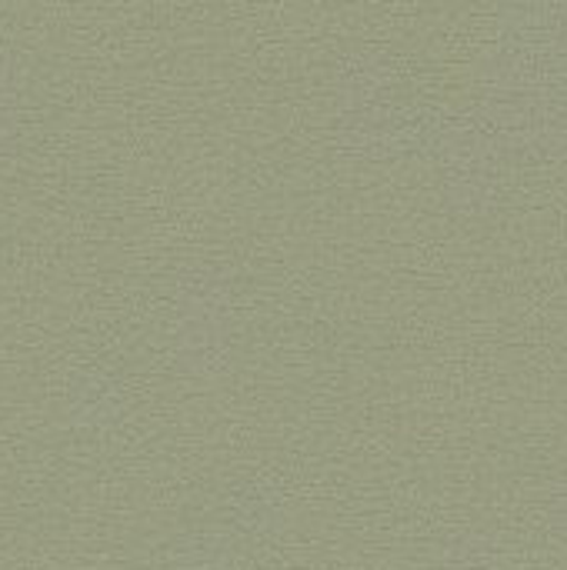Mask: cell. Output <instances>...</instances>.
<instances>
[{
    "label": "cell",
    "mask_w": 567,
    "mask_h": 570,
    "mask_svg": "<svg viewBox=\"0 0 567 570\" xmlns=\"http://www.w3.org/2000/svg\"><path fill=\"white\" fill-rule=\"evenodd\" d=\"M74 394H77V411L84 414V421H90V417H100V424L114 421V414H117V404H114L117 387L107 377H97V374L84 377Z\"/></svg>",
    "instance_id": "obj_3"
},
{
    "label": "cell",
    "mask_w": 567,
    "mask_h": 570,
    "mask_svg": "<svg viewBox=\"0 0 567 570\" xmlns=\"http://www.w3.org/2000/svg\"><path fill=\"white\" fill-rule=\"evenodd\" d=\"M23 124V77L13 50L0 47V164L17 154Z\"/></svg>",
    "instance_id": "obj_2"
},
{
    "label": "cell",
    "mask_w": 567,
    "mask_h": 570,
    "mask_svg": "<svg viewBox=\"0 0 567 570\" xmlns=\"http://www.w3.org/2000/svg\"><path fill=\"white\" fill-rule=\"evenodd\" d=\"M184 570H227V551L221 541H194L187 548V568Z\"/></svg>",
    "instance_id": "obj_4"
},
{
    "label": "cell",
    "mask_w": 567,
    "mask_h": 570,
    "mask_svg": "<svg viewBox=\"0 0 567 570\" xmlns=\"http://www.w3.org/2000/svg\"><path fill=\"white\" fill-rule=\"evenodd\" d=\"M234 291L217 264L184 267L174 287V351L187 374L221 377L231 367Z\"/></svg>",
    "instance_id": "obj_1"
}]
</instances>
